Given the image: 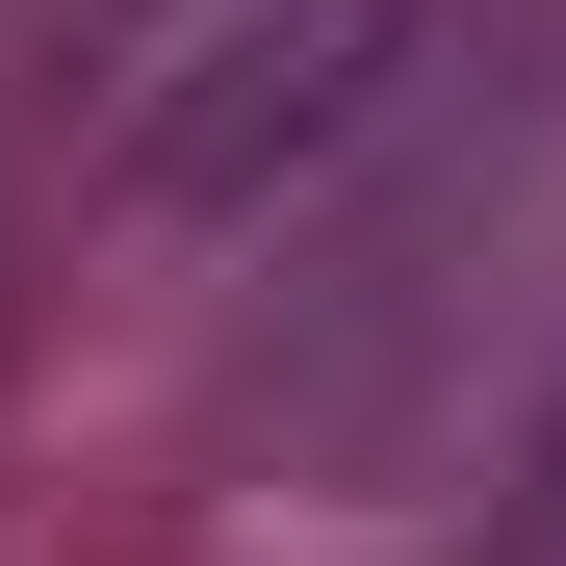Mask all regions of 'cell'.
Here are the masks:
<instances>
[{
  "instance_id": "obj_1",
  "label": "cell",
  "mask_w": 566,
  "mask_h": 566,
  "mask_svg": "<svg viewBox=\"0 0 566 566\" xmlns=\"http://www.w3.org/2000/svg\"><path fill=\"white\" fill-rule=\"evenodd\" d=\"M387 52H412V0H207V27L155 52V104H129L155 207H258V180H310Z\"/></svg>"
}]
</instances>
